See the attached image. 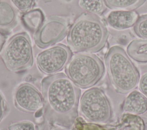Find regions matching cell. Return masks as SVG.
I'll use <instances>...</instances> for the list:
<instances>
[{
  "mask_svg": "<svg viewBox=\"0 0 147 130\" xmlns=\"http://www.w3.org/2000/svg\"><path fill=\"white\" fill-rule=\"evenodd\" d=\"M41 90L47 120L69 129L78 116L80 88L64 74L57 73L42 80Z\"/></svg>",
  "mask_w": 147,
  "mask_h": 130,
  "instance_id": "obj_1",
  "label": "cell"
},
{
  "mask_svg": "<svg viewBox=\"0 0 147 130\" xmlns=\"http://www.w3.org/2000/svg\"><path fill=\"white\" fill-rule=\"evenodd\" d=\"M108 36V30L101 19L86 12L80 14L71 25L67 40L75 52L93 53L105 46Z\"/></svg>",
  "mask_w": 147,
  "mask_h": 130,
  "instance_id": "obj_2",
  "label": "cell"
},
{
  "mask_svg": "<svg viewBox=\"0 0 147 130\" xmlns=\"http://www.w3.org/2000/svg\"><path fill=\"white\" fill-rule=\"evenodd\" d=\"M105 59L109 79L117 92L128 94L137 87L140 72L122 47H111Z\"/></svg>",
  "mask_w": 147,
  "mask_h": 130,
  "instance_id": "obj_3",
  "label": "cell"
},
{
  "mask_svg": "<svg viewBox=\"0 0 147 130\" xmlns=\"http://www.w3.org/2000/svg\"><path fill=\"white\" fill-rule=\"evenodd\" d=\"M105 71V66L100 58L87 52L75 54L65 68L67 76L82 89L96 84L102 79Z\"/></svg>",
  "mask_w": 147,
  "mask_h": 130,
  "instance_id": "obj_4",
  "label": "cell"
},
{
  "mask_svg": "<svg viewBox=\"0 0 147 130\" xmlns=\"http://www.w3.org/2000/svg\"><path fill=\"white\" fill-rule=\"evenodd\" d=\"M1 58L6 68L12 72H19L31 67L33 55L29 35L21 32L13 35L4 46Z\"/></svg>",
  "mask_w": 147,
  "mask_h": 130,
  "instance_id": "obj_5",
  "label": "cell"
},
{
  "mask_svg": "<svg viewBox=\"0 0 147 130\" xmlns=\"http://www.w3.org/2000/svg\"><path fill=\"white\" fill-rule=\"evenodd\" d=\"M80 115L88 121L106 123L113 116L110 101L100 88L93 87L82 94L79 101Z\"/></svg>",
  "mask_w": 147,
  "mask_h": 130,
  "instance_id": "obj_6",
  "label": "cell"
},
{
  "mask_svg": "<svg viewBox=\"0 0 147 130\" xmlns=\"http://www.w3.org/2000/svg\"><path fill=\"white\" fill-rule=\"evenodd\" d=\"M69 26V21L65 17L55 15L47 17L34 34L36 44L40 48L54 45L66 36Z\"/></svg>",
  "mask_w": 147,
  "mask_h": 130,
  "instance_id": "obj_7",
  "label": "cell"
},
{
  "mask_svg": "<svg viewBox=\"0 0 147 130\" xmlns=\"http://www.w3.org/2000/svg\"><path fill=\"white\" fill-rule=\"evenodd\" d=\"M72 52L69 47L58 44L38 54L36 64L44 74L53 75L61 71L72 58Z\"/></svg>",
  "mask_w": 147,
  "mask_h": 130,
  "instance_id": "obj_8",
  "label": "cell"
},
{
  "mask_svg": "<svg viewBox=\"0 0 147 130\" xmlns=\"http://www.w3.org/2000/svg\"><path fill=\"white\" fill-rule=\"evenodd\" d=\"M14 101L18 109L26 113H36L44 106L41 93L29 83H21L17 87L14 94Z\"/></svg>",
  "mask_w": 147,
  "mask_h": 130,
  "instance_id": "obj_9",
  "label": "cell"
},
{
  "mask_svg": "<svg viewBox=\"0 0 147 130\" xmlns=\"http://www.w3.org/2000/svg\"><path fill=\"white\" fill-rule=\"evenodd\" d=\"M18 24V12L9 0H0V32L7 34Z\"/></svg>",
  "mask_w": 147,
  "mask_h": 130,
  "instance_id": "obj_10",
  "label": "cell"
},
{
  "mask_svg": "<svg viewBox=\"0 0 147 130\" xmlns=\"http://www.w3.org/2000/svg\"><path fill=\"white\" fill-rule=\"evenodd\" d=\"M138 14L133 10H114L110 12L107 17L109 26L116 30H124L136 24Z\"/></svg>",
  "mask_w": 147,
  "mask_h": 130,
  "instance_id": "obj_11",
  "label": "cell"
},
{
  "mask_svg": "<svg viewBox=\"0 0 147 130\" xmlns=\"http://www.w3.org/2000/svg\"><path fill=\"white\" fill-rule=\"evenodd\" d=\"M123 110L134 115H140L147 111V98L140 91L133 90L123 101Z\"/></svg>",
  "mask_w": 147,
  "mask_h": 130,
  "instance_id": "obj_12",
  "label": "cell"
},
{
  "mask_svg": "<svg viewBox=\"0 0 147 130\" xmlns=\"http://www.w3.org/2000/svg\"><path fill=\"white\" fill-rule=\"evenodd\" d=\"M126 52L129 57L140 63H147V39L132 40L127 46Z\"/></svg>",
  "mask_w": 147,
  "mask_h": 130,
  "instance_id": "obj_13",
  "label": "cell"
},
{
  "mask_svg": "<svg viewBox=\"0 0 147 130\" xmlns=\"http://www.w3.org/2000/svg\"><path fill=\"white\" fill-rule=\"evenodd\" d=\"M45 16L40 9H34L21 15V20L24 27L29 31L35 33L42 24Z\"/></svg>",
  "mask_w": 147,
  "mask_h": 130,
  "instance_id": "obj_14",
  "label": "cell"
},
{
  "mask_svg": "<svg viewBox=\"0 0 147 130\" xmlns=\"http://www.w3.org/2000/svg\"><path fill=\"white\" fill-rule=\"evenodd\" d=\"M107 7L115 10H133L142 6L146 0H103Z\"/></svg>",
  "mask_w": 147,
  "mask_h": 130,
  "instance_id": "obj_15",
  "label": "cell"
},
{
  "mask_svg": "<svg viewBox=\"0 0 147 130\" xmlns=\"http://www.w3.org/2000/svg\"><path fill=\"white\" fill-rule=\"evenodd\" d=\"M79 5L87 13L98 16L102 14L106 10L103 0H79Z\"/></svg>",
  "mask_w": 147,
  "mask_h": 130,
  "instance_id": "obj_16",
  "label": "cell"
},
{
  "mask_svg": "<svg viewBox=\"0 0 147 130\" xmlns=\"http://www.w3.org/2000/svg\"><path fill=\"white\" fill-rule=\"evenodd\" d=\"M135 34L142 39H147V14L138 17L134 26Z\"/></svg>",
  "mask_w": 147,
  "mask_h": 130,
  "instance_id": "obj_17",
  "label": "cell"
},
{
  "mask_svg": "<svg viewBox=\"0 0 147 130\" xmlns=\"http://www.w3.org/2000/svg\"><path fill=\"white\" fill-rule=\"evenodd\" d=\"M21 12L26 13L33 9L35 6V0H9Z\"/></svg>",
  "mask_w": 147,
  "mask_h": 130,
  "instance_id": "obj_18",
  "label": "cell"
},
{
  "mask_svg": "<svg viewBox=\"0 0 147 130\" xmlns=\"http://www.w3.org/2000/svg\"><path fill=\"white\" fill-rule=\"evenodd\" d=\"M9 130H37L36 125L30 121H22L12 123L8 127Z\"/></svg>",
  "mask_w": 147,
  "mask_h": 130,
  "instance_id": "obj_19",
  "label": "cell"
},
{
  "mask_svg": "<svg viewBox=\"0 0 147 130\" xmlns=\"http://www.w3.org/2000/svg\"><path fill=\"white\" fill-rule=\"evenodd\" d=\"M138 88L140 92L147 98V72H145L141 77H140Z\"/></svg>",
  "mask_w": 147,
  "mask_h": 130,
  "instance_id": "obj_20",
  "label": "cell"
},
{
  "mask_svg": "<svg viewBox=\"0 0 147 130\" xmlns=\"http://www.w3.org/2000/svg\"><path fill=\"white\" fill-rule=\"evenodd\" d=\"M7 112V105L5 99L0 92V122Z\"/></svg>",
  "mask_w": 147,
  "mask_h": 130,
  "instance_id": "obj_21",
  "label": "cell"
},
{
  "mask_svg": "<svg viewBox=\"0 0 147 130\" xmlns=\"http://www.w3.org/2000/svg\"><path fill=\"white\" fill-rule=\"evenodd\" d=\"M5 42V37L2 33L0 32V51H1V49Z\"/></svg>",
  "mask_w": 147,
  "mask_h": 130,
  "instance_id": "obj_22",
  "label": "cell"
},
{
  "mask_svg": "<svg viewBox=\"0 0 147 130\" xmlns=\"http://www.w3.org/2000/svg\"><path fill=\"white\" fill-rule=\"evenodd\" d=\"M65 1H71V0H65Z\"/></svg>",
  "mask_w": 147,
  "mask_h": 130,
  "instance_id": "obj_23",
  "label": "cell"
}]
</instances>
